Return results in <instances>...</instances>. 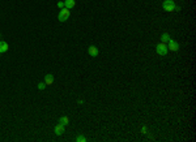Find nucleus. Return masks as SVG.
Wrapping results in <instances>:
<instances>
[{
  "label": "nucleus",
  "mask_w": 196,
  "mask_h": 142,
  "mask_svg": "<svg viewBox=\"0 0 196 142\" xmlns=\"http://www.w3.org/2000/svg\"><path fill=\"white\" fill-rule=\"evenodd\" d=\"M175 1L174 0H165L162 3V8L163 11H166V12H175Z\"/></svg>",
  "instance_id": "1"
},
{
  "label": "nucleus",
  "mask_w": 196,
  "mask_h": 142,
  "mask_svg": "<svg viewBox=\"0 0 196 142\" xmlns=\"http://www.w3.org/2000/svg\"><path fill=\"white\" fill-rule=\"evenodd\" d=\"M69 16H71V11L67 8H63L59 12V15H58V20H59L60 22H64V21H67L69 18Z\"/></svg>",
  "instance_id": "2"
},
{
  "label": "nucleus",
  "mask_w": 196,
  "mask_h": 142,
  "mask_svg": "<svg viewBox=\"0 0 196 142\" xmlns=\"http://www.w3.org/2000/svg\"><path fill=\"white\" fill-rule=\"evenodd\" d=\"M156 51H157L158 55H161V56H165L167 53V51H169V48H167V45L166 43H158L157 46H156Z\"/></svg>",
  "instance_id": "3"
},
{
  "label": "nucleus",
  "mask_w": 196,
  "mask_h": 142,
  "mask_svg": "<svg viewBox=\"0 0 196 142\" xmlns=\"http://www.w3.org/2000/svg\"><path fill=\"white\" fill-rule=\"evenodd\" d=\"M167 48H169L170 51H174V52H177V51L181 48V46H179V43L177 41H174V39H170V41L167 42Z\"/></svg>",
  "instance_id": "4"
},
{
  "label": "nucleus",
  "mask_w": 196,
  "mask_h": 142,
  "mask_svg": "<svg viewBox=\"0 0 196 142\" xmlns=\"http://www.w3.org/2000/svg\"><path fill=\"white\" fill-rule=\"evenodd\" d=\"M54 132H55V134H56V136H63V133L65 132V127L59 123L58 125H55V128H54Z\"/></svg>",
  "instance_id": "5"
},
{
  "label": "nucleus",
  "mask_w": 196,
  "mask_h": 142,
  "mask_svg": "<svg viewBox=\"0 0 196 142\" xmlns=\"http://www.w3.org/2000/svg\"><path fill=\"white\" fill-rule=\"evenodd\" d=\"M88 53H89L92 57H97L99 52H98V48L95 47V46H90V47L88 48Z\"/></svg>",
  "instance_id": "6"
},
{
  "label": "nucleus",
  "mask_w": 196,
  "mask_h": 142,
  "mask_svg": "<svg viewBox=\"0 0 196 142\" xmlns=\"http://www.w3.org/2000/svg\"><path fill=\"white\" fill-rule=\"evenodd\" d=\"M9 50V46L7 42H3V41H0V53H4L7 52V51Z\"/></svg>",
  "instance_id": "7"
},
{
  "label": "nucleus",
  "mask_w": 196,
  "mask_h": 142,
  "mask_svg": "<svg viewBox=\"0 0 196 142\" xmlns=\"http://www.w3.org/2000/svg\"><path fill=\"white\" fill-rule=\"evenodd\" d=\"M75 5H76V1H75V0H65L64 1V8H67V9H72Z\"/></svg>",
  "instance_id": "8"
},
{
  "label": "nucleus",
  "mask_w": 196,
  "mask_h": 142,
  "mask_svg": "<svg viewBox=\"0 0 196 142\" xmlns=\"http://www.w3.org/2000/svg\"><path fill=\"white\" fill-rule=\"evenodd\" d=\"M45 83L46 85H52L54 83V76L52 74H46L45 76Z\"/></svg>",
  "instance_id": "9"
},
{
  "label": "nucleus",
  "mask_w": 196,
  "mask_h": 142,
  "mask_svg": "<svg viewBox=\"0 0 196 142\" xmlns=\"http://www.w3.org/2000/svg\"><path fill=\"white\" fill-rule=\"evenodd\" d=\"M59 123H60V124H63L64 127H65V125H68V123H69L68 116H62V117L59 119Z\"/></svg>",
  "instance_id": "10"
},
{
  "label": "nucleus",
  "mask_w": 196,
  "mask_h": 142,
  "mask_svg": "<svg viewBox=\"0 0 196 142\" xmlns=\"http://www.w3.org/2000/svg\"><path fill=\"white\" fill-rule=\"evenodd\" d=\"M170 35L169 34H167V33H163L162 35H161V42H162V43H166V42H169L170 41Z\"/></svg>",
  "instance_id": "11"
},
{
  "label": "nucleus",
  "mask_w": 196,
  "mask_h": 142,
  "mask_svg": "<svg viewBox=\"0 0 196 142\" xmlns=\"http://www.w3.org/2000/svg\"><path fill=\"white\" fill-rule=\"evenodd\" d=\"M76 141H77V142H85V141H86V138L83 136V134H79V136L76 137Z\"/></svg>",
  "instance_id": "12"
},
{
  "label": "nucleus",
  "mask_w": 196,
  "mask_h": 142,
  "mask_svg": "<svg viewBox=\"0 0 196 142\" xmlns=\"http://www.w3.org/2000/svg\"><path fill=\"white\" fill-rule=\"evenodd\" d=\"M46 86H47V85H46L45 82H41V83L38 85V89H39V90H45V89H46Z\"/></svg>",
  "instance_id": "13"
},
{
  "label": "nucleus",
  "mask_w": 196,
  "mask_h": 142,
  "mask_svg": "<svg viewBox=\"0 0 196 142\" xmlns=\"http://www.w3.org/2000/svg\"><path fill=\"white\" fill-rule=\"evenodd\" d=\"M56 5L59 7L60 9H63V8H64V3H63V1H58V4H56Z\"/></svg>",
  "instance_id": "14"
}]
</instances>
